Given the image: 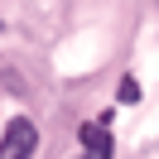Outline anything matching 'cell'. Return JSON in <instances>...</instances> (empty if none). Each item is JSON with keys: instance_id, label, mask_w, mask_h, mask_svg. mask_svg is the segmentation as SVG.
Returning <instances> with one entry per match:
<instances>
[{"instance_id": "6da1fadb", "label": "cell", "mask_w": 159, "mask_h": 159, "mask_svg": "<svg viewBox=\"0 0 159 159\" xmlns=\"http://www.w3.org/2000/svg\"><path fill=\"white\" fill-rule=\"evenodd\" d=\"M34 149H39V130H34V120H10L5 125V135H0V159H34Z\"/></svg>"}, {"instance_id": "7a4b0ae2", "label": "cell", "mask_w": 159, "mask_h": 159, "mask_svg": "<svg viewBox=\"0 0 159 159\" xmlns=\"http://www.w3.org/2000/svg\"><path fill=\"white\" fill-rule=\"evenodd\" d=\"M77 140L87 145V159H111V130H106V120H87V125L77 130Z\"/></svg>"}, {"instance_id": "3957f363", "label": "cell", "mask_w": 159, "mask_h": 159, "mask_svg": "<svg viewBox=\"0 0 159 159\" xmlns=\"http://www.w3.org/2000/svg\"><path fill=\"white\" fill-rule=\"evenodd\" d=\"M135 97H140V82L125 77V82H120V101H135Z\"/></svg>"}]
</instances>
